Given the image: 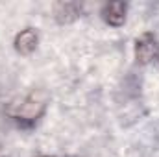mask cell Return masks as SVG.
<instances>
[{"label": "cell", "instance_id": "1", "mask_svg": "<svg viewBox=\"0 0 159 157\" xmlns=\"http://www.w3.org/2000/svg\"><path fill=\"white\" fill-rule=\"evenodd\" d=\"M46 92L44 91H34L32 94H28L20 104H17V107L9 109L11 117L19 118V120H26V122H34L44 113L46 107Z\"/></svg>", "mask_w": 159, "mask_h": 157}, {"label": "cell", "instance_id": "2", "mask_svg": "<svg viewBox=\"0 0 159 157\" xmlns=\"http://www.w3.org/2000/svg\"><path fill=\"white\" fill-rule=\"evenodd\" d=\"M156 56H157V41L154 39V35H150V34L141 35L135 43V59H137V63L146 65Z\"/></svg>", "mask_w": 159, "mask_h": 157}, {"label": "cell", "instance_id": "3", "mask_svg": "<svg viewBox=\"0 0 159 157\" xmlns=\"http://www.w3.org/2000/svg\"><path fill=\"white\" fill-rule=\"evenodd\" d=\"M126 4L124 2H109L106 4L102 15H104V20L109 24V26H122L124 20H126Z\"/></svg>", "mask_w": 159, "mask_h": 157}, {"label": "cell", "instance_id": "4", "mask_svg": "<svg viewBox=\"0 0 159 157\" xmlns=\"http://www.w3.org/2000/svg\"><path fill=\"white\" fill-rule=\"evenodd\" d=\"M35 46H37V34L32 28L22 30L20 34H17V37H15V50L19 54H24V56L32 54L35 50Z\"/></svg>", "mask_w": 159, "mask_h": 157}, {"label": "cell", "instance_id": "5", "mask_svg": "<svg viewBox=\"0 0 159 157\" xmlns=\"http://www.w3.org/2000/svg\"><path fill=\"white\" fill-rule=\"evenodd\" d=\"M54 13L59 22H72L80 15V7L72 2H57L54 6Z\"/></svg>", "mask_w": 159, "mask_h": 157}, {"label": "cell", "instance_id": "6", "mask_svg": "<svg viewBox=\"0 0 159 157\" xmlns=\"http://www.w3.org/2000/svg\"><path fill=\"white\" fill-rule=\"evenodd\" d=\"M41 157H46V155H41Z\"/></svg>", "mask_w": 159, "mask_h": 157}]
</instances>
